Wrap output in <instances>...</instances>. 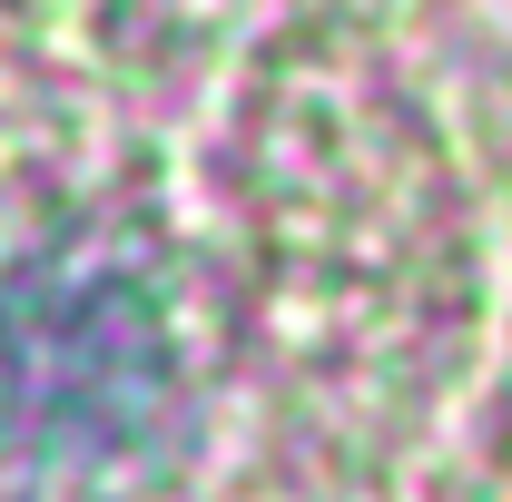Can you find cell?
Returning <instances> with one entry per match:
<instances>
[{
  "label": "cell",
  "mask_w": 512,
  "mask_h": 502,
  "mask_svg": "<svg viewBox=\"0 0 512 502\" xmlns=\"http://www.w3.org/2000/svg\"><path fill=\"white\" fill-rule=\"evenodd\" d=\"M178 345L158 296L128 266H30L0 286V443L50 453V463H99L128 453L168 414Z\"/></svg>",
  "instance_id": "obj_1"
}]
</instances>
